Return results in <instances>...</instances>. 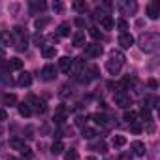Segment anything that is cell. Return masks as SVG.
Returning a JSON list of instances; mask_svg holds the SVG:
<instances>
[{
  "label": "cell",
  "instance_id": "6da1fadb",
  "mask_svg": "<svg viewBox=\"0 0 160 160\" xmlns=\"http://www.w3.org/2000/svg\"><path fill=\"white\" fill-rule=\"evenodd\" d=\"M138 43L143 53H154L160 45V34L158 32H143L138 38Z\"/></svg>",
  "mask_w": 160,
  "mask_h": 160
},
{
  "label": "cell",
  "instance_id": "7a4b0ae2",
  "mask_svg": "<svg viewBox=\"0 0 160 160\" xmlns=\"http://www.w3.org/2000/svg\"><path fill=\"white\" fill-rule=\"evenodd\" d=\"M115 102H117L119 108H124V109H128V108L132 106V98H130L124 91H117V92H115Z\"/></svg>",
  "mask_w": 160,
  "mask_h": 160
},
{
  "label": "cell",
  "instance_id": "3957f363",
  "mask_svg": "<svg viewBox=\"0 0 160 160\" xmlns=\"http://www.w3.org/2000/svg\"><path fill=\"white\" fill-rule=\"evenodd\" d=\"M27 104L32 106L36 113H45V111H47V104H45L43 100L36 98V96H28V102H27ZM32 108H30V109H32Z\"/></svg>",
  "mask_w": 160,
  "mask_h": 160
},
{
  "label": "cell",
  "instance_id": "277c9868",
  "mask_svg": "<svg viewBox=\"0 0 160 160\" xmlns=\"http://www.w3.org/2000/svg\"><path fill=\"white\" fill-rule=\"evenodd\" d=\"M102 45H98V43H87L85 45V57H89V58H96V57H100L102 55Z\"/></svg>",
  "mask_w": 160,
  "mask_h": 160
},
{
  "label": "cell",
  "instance_id": "5b68a950",
  "mask_svg": "<svg viewBox=\"0 0 160 160\" xmlns=\"http://www.w3.org/2000/svg\"><path fill=\"white\" fill-rule=\"evenodd\" d=\"M57 68L53 66V64H45L43 68H42V79L43 81H53V79L57 77Z\"/></svg>",
  "mask_w": 160,
  "mask_h": 160
},
{
  "label": "cell",
  "instance_id": "8992f818",
  "mask_svg": "<svg viewBox=\"0 0 160 160\" xmlns=\"http://www.w3.org/2000/svg\"><path fill=\"white\" fill-rule=\"evenodd\" d=\"M119 45H121L122 49L132 47V45H134V36H132V34H128V32H122V34L119 36Z\"/></svg>",
  "mask_w": 160,
  "mask_h": 160
},
{
  "label": "cell",
  "instance_id": "52a82bcc",
  "mask_svg": "<svg viewBox=\"0 0 160 160\" xmlns=\"http://www.w3.org/2000/svg\"><path fill=\"white\" fill-rule=\"evenodd\" d=\"M17 85L19 87H30L32 85V75L28 72H21L17 75Z\"/></svg>",
  "mask_w": 160,
  "mask_h": 160
},
{
  "label": "cell",
  "instance_id": "ba28073f",
  "mask_svg": "<svg viewBox=\"0 0 160 160\" xmlns=\"http://www.w3.org/2000/svg\"><path fill=\"white\" fill-rule=\"evenodd\" d=\"M72 66H73V58H72V57H62V58L58 60V70H60V72H66V73H68V72L72 70Z\"/></svg>",
  "mask_w": 160,
  "mask_h": 160
},
{
  "label": "cell",
  "instance_id": "9c48e42d",
  "mask_svg": "<svg viewBox=\"0 0 160 160\" xmlns=\"http://www.w3.org/2000/svg\"><path fill=\"white\" fill-rule=\"evenodd\" d=\"M117 6H119V10H121L122 13H126V15H128V13H134V12L138 10V4H136V2H119Z\"/></svg>",
  "mask_w": 160,
  "mask_h": 160
},
{
  "label": "cell",
  "instance_id": "30bf717a",
  "mask_svg": "<svg viewBox=\"0 0 160 160\" xmlns=\"http://www.w3.org/2000/svg\"><path fill=\"white\" fill-rule=\"evenodd\" d=\"M147 15H149V19H158V15H160V4L158 2H151L147 6Z\"/></svg>",
  "mask_w": 160,
  "mask_h": 160
},
{
  "label": "cell",
  "instance_id": "8fae6325",
  "mask_svg": "<svg viewBox=\"0 0 160 160\" xmlns=\"http://www.w3.org/2000/svg\"><path fill=\"white\" fill-rule=\"evenodd\" d=\"M53 121H55L57 124H64V121H66V108H64V106H58V108H57V111H55V115H53Z\"/></svg>",
  "mask_w": 160,
  "mask_h": 160
},
{
  "label": "cell",
  "instance_id": "7c38bea8",
  "mask_svg": "<svg viewBox=\"0 0 160 160\" xmlns=\"http://www.w3.org/2000/svg\"><path fill=\"white\" fill-rule=\"evenodd\" d=\"M100 27H102L104 30H113V27H115L113 17H111V15H102V17H100Z\"/></svg>",
  "mask_w": 160,
  "mask_h": 160
},
{
  "label": "cell",
  "instance_id": "4fadbf2b",
  "mask_svg": "<svg viewBox=\"0 0 160 160\" xmlns=\"http://www.w3.org/2000/svg\"><path fill=\"white\" fill-rule=\"evenodd\" d=\"M106 68H108V72H109L111 75H117V73L121 72V68H122V64H119L117 60H113V58H109V60L106 62Z\"/></svg>",
  "mask_w": 160,
  "mask_h": 160
},
{
  "label": "cell",
  "instance_id": "5bb4252c",
  "mask_svg": "<svg viewBox=\"0 0 160 160\" xmlns=\"http://www.w3.org/2000/svg\"><path fill=\"white\" fill-rule=\"evenodd\" d=\"M73 45H75V47H85V45H87L85 32H75V34H73Z\"/></svg>",
  "mask_w": 160,
  "mask_h": 160
},
{
  "label": "cell",
  "instance_id": "9a60e30c",
  "mask_svg": "<svg viewBox=\"0 0 160 160\" xmlns=\"http://www.w3.org/2000/svg\"><path fill=\"white\" fill-rule=\"evenodd\" d=\"M132 152L136 154V156H143L147 151H145V143H141V141H134L132 143Z\"/></svg>",
  "mask_w": 160,
  "mask_h": 160
},
{
  "label": "cell",
  "instance_id": "2e32d148",
  "mask_svg": "<svg viewBox=\"0 0 160 160\" xmlns=\"http://www.w3.org/2000/svg\"><path fill=\"white\" fill-rule=\"evenodd\" d=\"M42 55H43V58H55V55H57L55 45H43L42 47Z\"/></svg>",
  "mask_w": 160,
  "mask_h": 160
},
{
  "label": "cell",
  "instance_id": "e0dca14e",
  "mask_svg": "<svg viewBox=\"0 0 160 160\" xmlns=\"http://www.w3.org/2000/svg\"><path fill=\"white\" fill-rule=\"evenodd\" d=\"M12 42H13V34L12 32H8V30L0 32V43H2V45H10Z\"/></svg>",
  "mask_w": 160,
  "mask_h": 160
},
{
  "label": "cell",
  "instance_id": "ac0fdd59",
  "mask_svg": "<svg viewBox=\"0 0 160 160\" xmlns=\"http://www.w3.org/2000/svg\"><path fill=\"white\" fill-rule=\"evenodd\" d=\"M17 109H19V115H21V117H30V113H32V109H30V106H28L27 102L19 104Z\"/></svg>",
  "mask_w": 160,
  "mask_h": 160
},
{
  "label": "cell",
  "instance_id": "d6986e66",
  "mask_svg": "<svg viewBox=\"0 0 160 160\" xmlns=\"http://www.w3.org/2000/svg\"><path fill=\"white\" fill-rule=\"evenodd\" d=\"M92 121H94L96 124L104 126V124H108V115H106V113H94V115H92Z\"/></svg>",
  "mask_w": 160,
  "mask_h": 160
},
{
  "label": "cell",
  "instance_id": "ffe728a7",
  "mask_svg": "<svg viewBox=\"0 0 160 160\" xmlns=\"http://www.w3.org/2000/svg\"><path fill=\"white\" fill-rule=\"evenodd\" d=\"M64 151H66V149H64V143H62L60 139H57V141L51 145V152H53V154H60V152H64Z\"/></svg>",
  "mask_w": 160,
  "mask_h": 160
},
{
  "label": "cell",
  "instance_id": "44dd1931",
  "mask_svg": "<svg viewBox=\"0 0 160 160\" xmlns=\"http://www.w3.org/2000/svg\"><path fill=\"white\" fill-rule=\"evenodd\" d=\"M109 58L117 60L119 64H124V60H126V58H124V55H122L121 51H111V53H109Z\"/></svg>",
  "mask_w": 160,
  "mask_h": 160
},
{
  "label": "cell",
  "instance_id": "7402d4cb",
  "mask_svg": "<svg viewBox=\"0 0 160 160\" xmlns=\"http://www.w3.org/2000/svg\"><path fill=\"white\" fill-rule=\"evenodd\" d=\"M128 124H132V122H136L138 121V113L136 111H124V117H122Z\"/></svg>",
  "mask_w": 160,
  "mask_h": 160
},
{
  "label": "cell",
  "instance_id": "603a6c76",
  "mask_svg": "<svg viewBox=\"0 0 160 160\" xmlns=\"http://www.w3.org/2000/svg\"><path fill=\"white\" fill-rule=\"evenodd\" d=\"M64 160H79V152L75 149H68L64 152Z\"/></svg>",
  "mask_w": 160,
  "mask_h": 160
},
{
  "label": "cell",
  "instance_id": "cb8c5ba5",
  "mask_svg": "<svg viewBox=\"0 0 160 160\" xmlns=\"http://www.w3.org/2000/svg\"><path fill=\"white\" fill-rule=\"evenodd\" d=\"M96 136H98V132H96L94 128H87V126L83 128V138H85V139H92V138H96Z\"/></svg>",
  "mask_w": 160,
  "mask_h": 160
},
{
  "label": "cell",
  "instance_id": "d4e9b609",
  "mask_svg": "<svg viewBox=\"0 0 160 160\" xmlns=\"http://www.w3.org/2000/svg\"><path fill=\"white\" fill-rule=\"evenodd\" d=\"M126 143V138L124 136H113V139H111V145L113 147H122Z\"/></svg>",
  "mask_w": 160,
  "mask_h": 160
},
{
  "label": "cell",
  "instance_id": "484cf974",
  "mask_svg": "<svg viewBox=\"0 0 160 160\" xmlns=\"http://www.w3.org/2000/svg\"><path fill=\"white\" fill-rule=\"evenodd\" d=\"M73 10L79 12V13H83L87 10V2H83V0H75V2H73Z\"/></svg>",
  "mask_w": 160,
  "mask_h": 160
},
{
  "label": "cell",
  "instance_id": "4316f807",
  "mask_svg": "<svg viewBox=\"0 0 160 160\" xmlns=\"http://www.w3.org/2000/svg\"><path fill=\"white\" fill-rule=\"evenodd\" d=\"M2 100H4V104H6V106H13V104L17 102V96L8 92V94H4V98H2Z\"/></svg>",
  "mask_w": 160,
  "mask_h": 160
},
{
  "label": "cell",
  "instance_id": "83f0119b",
  "mask_svg": "<svg viewBox=\"0 0 160 160\" xmlns=\"http://www.w3.org/2000/svg\"><path fill=\"white\" fill-rule=\"evenodd\" d=\"M30 8H32L34 12H43V10L47 8V4H45V2H30Z\"/></svg>",
  "mask_w": 160,
  "mask_h": 160
},
{
  "label": "cell",
  "instance_id": "f1b7e54d",
  "mask_svg": "<svg viewBox=\"0 0 160 160\" xmlns=\"http://www.w3.org/2000/svg\"><path fill=\"white\" fill-rule=\"evenodd\" d=\"M70 34V23H62L58 27V36H68Z\"/></svg>",
  "mask_w": 160,
  "mask_h": 160
},
{
  "label": "cell",
  "instance_id": "f546056e",
  "mask_svg": "<svg viewBox=\"0 0 160 160\" xmlns=\"http://www.w3.org/2000/svg\"><path fill=\"white\" fill-rule=\"evenodd\" d=\"M10 66H12V70H21L23 68V60L21 58H12L10 60Z\"/></svg>",
  "mask_w": 160,
  "mask_h": 160
},
{
  "label": "cell",
  "instance_id": "4dcf8cb0",
  "mask_svg": "<svg viewBox=\"0 0 160 160\" xmlns=\"http://www.w3.org/2000/svg\"><path fill=\"white\" fill-rule=\"evenodd\" d=\"M139 115H141V119H143L145 122H151V109H149V108H143V109L139 111Z\"/></svg>",
  "mask_w": 160,
  "mask_h": 160
},
{
  "label": "cell",
  "instance_id": "1f68e13d",
  "mask_svg": "<svg viewBox=\"0 0 160 160\" xmlns=\"http://www.w3.org/2000/svg\"><path fill=\"white\" fill-rule=\"evenodd\" d=\"M141 130H143V126H141L138 121L130 124V132H132V134H141Z\"/></svg>",
  "mask_w": 160,
  "mask_h": 160
},
{
  "label": "cell",
  "instance_id": "d6a6232c",
  "mask_svg": "<svg viewBox=\"0 0 160 160\" xmlns=\"http://www.w3.org/2000/svg\"><path fill=\"white\" fill-rule=\"evenodd\" d=\"M10 145H12L13 149H17V151H23V149H25V143H23L21 139H12Z\"/></svg>",
  "mask_w": 160,
  "mask_h": 160
},
{
  "label": "cell",
  "instance_id": "836d02e7",
  "mask_svg": "<svg viewBox=\"0 0 160 160\" xmlns=\"http://www.w3.org/2000/svg\"><path fill=\"white\" fill-rule=\"evenodd\" d=\"M21 154H23V158H27V160L34 158V152H32V149H28V147H25V149L21 151Z\"/></svg>",
  "mask_w": 160,
  "mask_h": 160
},
{
  "label": "cell",
  "instance_id": "e575fe53",
  "mask_svg": "<svg viewBox=\"0 0 160 160\" xmlns=\"http://www.w3.org/2000/svg\"><path fill=\"white\" fill-rule=\"evenodd\" d=\"M117 28L124 32V30H128V23H126L124 19H119V21H117ZM122 32H121V34H122Z\"/></svg>",
  "mask_w": 160,
  "mask_h": 160
},
{
  "label": "cell",
  "instance_id": "d590c367",
  "mask_svg": "<svg viewBox=\"0 0 160 160\" xmlns=\"http://www.w3.org/2000/svg\"><path fill=\"white\" fill-rule=\"evenodd\" d=\"M89 34L94 38V40H98V38H102V32L96 28V27H92V28H89Z\"/></svg>",
  "mask_w": 160,
  "mask_h": 160
},
{
  "label": "cell",
  "instance_id": "8d00e7d4",
  "mask_svg": "<svg viewBox=\"0 0 160 160\" xmlns=\"http://www.w3.org/2000/svg\"><path fill=\"white\" fill-rule=\"evenodd\" d=\"M49 23V19H36V28H43Z\"/></svg>",
  "mask_w": 160,
  "mask_h": 160
},
{
  "label": "cell",
  "instance_id": "74e56055",
  "mask_svg": "<svg viewBox=\"0 0 160 160\" xmlns=\"http://www.w3.org/2000/svg\"><path fill=\"white\" fill-rule=\"evenodd\" d=\"M25 134H27V139H32V138H34V136H32V134H34V128H32V126H27Z\"/></svg>",
  "mask_w": 160,
  "mask_h": 160
},
{
  "label": "cell",
  "instance_id": "f35d334b",
  "mask_svg": "<svg viewBox=\"0 0 160 160\" xmlns=\"http://www.w3.org/2000/svg\"><path fill=\"white\" fill-rule=\"evenodd\" d=\"M34 43H36L38 47H42V43H43V36H40V34H38V36H34Z\"/></svg>",
  "mask_w": 160,
  "mask_h": 160
},
{
  "label": "cell",
  "instance_id": "ab89813d",
  "mask_svg": "<svg viewBox=\"0 0 160 160\" xmlns=\"http://www.w3.org/2000/svg\"><path fill=\"white\" fill-rule=\"evenodd\" d=\"M119 160H132V154L130 152H121L119 154Z\"/></svg>",
  "mask_w": 160,
  "mask_h": 160
},
{
  "label": "cell",
  "instance_id": "60d3db41",
  "mask_svg": "<svg viewBox=\"0 0 160 160\" xmlns=\"http://www.w3.org/2000/svg\"><path fill=\"white\" fill-rule=\"evenodd\" d=\"M85 121H87V117H77V119H75V124H77V126H83Z\"/></svg>",
  "mask_w": 160,
  "mask_h": 160
},
{
  "label": "cell",
  "instance_id": "b9f144b4",
  "mask_svg": "<svg viewBox=\"0 0 160 160\" xmlns=\"http://www.w3.org/2000/svg\"><path fill=\"white\" fill-rule=\"evenodd\" d=\"M6 119H8V111L6 109H0V122L6 121Z\"/></svg>",
  "mask_w": 160,
  "mask_h": 160
},
{
  "label": "cell",
  "instance_id": "7bdbcfd3",
  "mask_svg": "<svg viewBox=\"0 0 160 160\" xmlns=\"http://www.w3.org/2000/svg\"><path fill=\"white\" fill-rule=\"evenodd\" d=\"M75 25H77L79 28H83V27H85V21H83L81 17H77V19H75Z\"/></svg>",
  "mask_w": 160,
  "mask_h": 160
},
{
  "label": "cell",
  "instance_id": "ee69618b",
  "mask_svg": "<svg viewBox=\"0 0 160 160\" xmlns=\"http://www.w3.org/2000/svg\"><path fill=\"white\" fill-rule=\"evenodd\" d=\"M62 8H64V6H62L60 2H55V4H53V10H55V12H62Z\"/></svg>",
  "mask_w": 160,
  "mask_h": 160
},
{
  "label": "cell",
  "instance_id": "f6af8a7d",
  "mask_svg": "<svg viewBox=\"0 0 160 160\" xmlns=\"http://www.w3.org/2000/svg\"><path fill=\"white\" fill-rule=\"evenodd\" d=\"M98 149H100V152H106V149H108V145H106L104 141H100V143H98Z\"/></svg>",
  "mask_w": 160,
  "mask_h": 160
},
{
  "label": "cell",
  "instance_id": "bcb514c9",
  "mask_svg": "<svg viewBox=\"0 0 160 160\" xmlns=\"http://www.w3.org/2000/svg\"><path fill=\"white\" fill-rule=\"evenodd\" d=\"M147 85H149L151 89H156V87H158V85H156V81H154V79H149V83H147Z\"/></svg>",
  "mask_w": 160,
  "mask_h": 160
},
{
  "label": "cell",
  "instance_id": "7dc6e473",
  "mask_svg": "<svg viewBox=\"0 0 160 160\" xmlns=\"http://www.w3.org/2000/svg\"><path fill=\"white\" fill-rule=\"evenodd\" d=\"M0 58H6V51L2 47H0Z\"/></svg>",
  "mask_w": 160,
  "mask_h": 160
},
{
  "label": "cell",
  "instance_id": "c3c4849f",
  "mask_svg": "<svg viewBox=\"0 0 160 160\" xmlns=\"http://www.w3.org/2000/svg\"><path fill=\"white\" fill-rule=\"evenodd\" d=\"M4 134V128H2V124H0V136H2Z\"/></svg>",
  "mask_w": 160,
  "mask_h": 160
},
{
  "label": "cell",
  "instance_id": "681fc988",
  "mask_svg": "<svg viewBox=\"0 0 160 160\" xmlns=\"http://www.w3.org/2000/svg\"><path fill=\"white\" fill-rule=\"evenodd\" d=\"M87 160H98V158H94V156H89V158H87Z\"/></svg>",
  "mask_w": 160,
  "mask_h": 160
},
{
  "label": "cell",
  "instance_id": "f907efd6",
  "mask_svg": "<svg viewBox=\"0 0 160 160\" xmlns=\"http://www.w3.org/2000/svg\"><path fill=\"white\" fill-rule=\"evenodd\" d=\"M8 160H17V158H13V156H10V158H8Z\"/></svg>",
  "mask_w": 160,
  "mask_h": 160
},
{
  "label": "cell",
  "instance_id": "816d5d0a",
  "mask_svg": "<svg viewBox=\"0 0 160 160\" xmlns=\"http://www.w3.org/2000/svg\"><path fill=\"white\" fill-rule=\"evenodd\" d=\"M106 160H111V158H106Z\"/></svg>",
  "mask_w": 160,
  "mask_h": 160
}]
</instances>
